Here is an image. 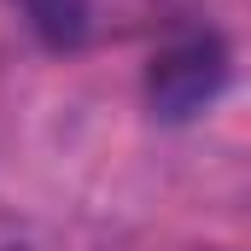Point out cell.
Returning a JSON list of instances; mask_svg holds the SVG:
<instances>
[{
	"mask_svg": "<svg viewBox=\"0 0 251 251\" xmlns=\"http://www.w3.org/2000/svg\"><path fill=\"white\" fill-rule=\"evenodd\" d=\"M222 76H228V53L210 35H176L170 47H158V59L146 70V105L158 117L181 123L216 100Z\"/></svg>",
	"mask_w": 251,
	"mask_h": 251,
	"instance_id": "1",
	"label": "cell"
},
{
	"mask_svg": "<svg viewBox=\"0 0 251 251\" xmlns=\"http://www.w3.org/2000/svg\"><path fill=\"white\" fill-rule=\"evenodd\" d=\"M24 12L53 47H76L100 29V0H24Z\"/></svg>",
	"mask_w": 251,
	"mask_h": 251,
	"instance_id": "2",
	"label": "cell"
}]
</instances>
